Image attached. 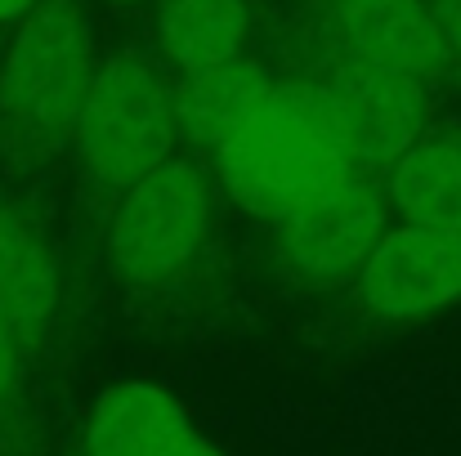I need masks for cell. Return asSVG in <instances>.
Segmentation results:
<instances>
[{"label":"cell","mask_w":461,"mask_h":456,"mask_svg":"<svg viewBox=\"0 0 461 456\" xmlns=\"http://www.w3.org/2000/svg\"><path fill=\"white\" fill-rule=\"evenodd\" d=\"M215 170L242 210L274 224L358 165L327 90L313 81H274L265 103L215 148Z\"/></svg>","instance_id":"1"},{"label":"cell","mask_w":461,"mask_h":456,"mask_svg":"<svg viewBox=\"0 0 461 456\" xmlns=\"http://www.w3.org/2000/svg\"><path fill=\"white\" fill-rule=\"evenodd\" d=\"M95 45L77 4L41 0L0 58V139L27 156L72 144L95 81Z\"/></svg>","instance_id":"2"},{"label":"cell","mask_w":461,"mask_h":456,"mask_svg":"<svg viewBox=\"0 0 461 456\" xmlns=\"http://www.w3.org/2000/svg\"><path fill=\"white\" fill-rule=\"evenodd\" d=\"M179 135L175 90L166 76L149 58L122 54L95 72L72 130V152L95 188L126 192L175 156Z\"/></svg>","instance_id":"3"},{"label":"cell","mask_w":461,"mask_h":456,"mask_svg":"<svg viewBox=\"0 0 461 456\" xmlns=\"http://www.w3.org/2000/svg\"><path fill=\"white\" fill-rule=\"evenodd\" d=\"M211 228V188L188 156L161 161L153 174L117 192L108 224V260L122 278L140 287H161L179 278Z\"/></svg>","instance_id":"4"},{"label":"cell","mask_w":461,"mask_h":456,"mask_svg":"<svg viewBox=\"0 0 461 456\" xmlns=\"http://www.w3.org/2000/svg\"><path fill=\"white\" fill-rule=\"evenodd\" d=\"M385 215H390L385 188H376L363 170H354L322 197L305 201L301 210L274 219L278 255L301 282L313 287L354 282L390 228Z\"/></svg>","instance_id":"5"},{"label":"cell","mask_w":461,"mask_h":456,"mask_svg":"<svg viewBox=\"0 0 461 456\" xmlns=\"http://www.w3.org/2000/svg\"><path fill=\"white\" fill-rule=\"evenodd\" d=\"M322 90L358 170H390L426 135V76L345 54L340 67L322 81Z\"/></svg>","instance_id":"6"},{"label":"cell","mask_w":461,"mask_h":456,"mask_svg":"<svg viewBox=\"0 0 461 456\" xmlns=\"http://www.w3.org/2000/svg\"><path fill=\"white\" fill-rule=\"evenodd\" d=\"M354 296L367 313L412 322L461 300V233L412 224L385 228L376 251L354 278Z\"/></svg>","instance_id":"7"},{"label":"cell","mask_w":461,"mask_h":456,"mask_svg":"<svg viewBox=\"0 0 461 456\" xmlns=\"http://www.w3.org/2000/svg\"><path fill=\"white\" fill-rule=\"evenodd\" d=\"M327 22L349 58L412 76H439L453 63L430 0H327Z\"/></svg>","instance_id":"8"},{"label":"cell","mask_w":461,"mask_h":456,"mask_svg":"<svg viewBox=\"0 0 461 456\" xmlns=\"http://www.w3.org/2000/svg\"><path fill=\"white\" fill-rule=\"evenodd\" d=\"M86 456H220V448L166 389L126 380L95 403Z\"/></svg>","instance_id":"9"},{"label":"cell","mask_w":461,"mask_h":456,"mask_svg":"<svg viewBox=\"0 0 461 456\" xmlns=\"http://www.w3.org/2000/svg\"><path fill=\"white\" fill-rule=\"evenodd\" d=\"M59 255L45 228L9 197H0V313L23 344L45 340L59 313Z\"/></svg>","instance_id":"10"},{"label":"cell","mask_w":461,"mask_h":456,"mask_svg":"<svg viewBox=\"0 0 461 456\" xmlns=\"http://www.w3.org/2000/svg\"><path fill=\"white\" fill-rule=\"evenodd\" d=\"M274 90V76L265 63L238 54L220 67L179 76L175 85V112H179V130L202 144V148H220Z\"/></svg>","instance_id":"11"},{"label":"cell","mask_w":461,"mask_h":456,"mask_svg":"<svg viewBox=\"0 0 461 456\" xmlns=\"http://www.w3.org/2000/svg\"><path fill=\"white\" fill-rule=\"evenodd\" d=\"M385 197L399 219L461 233V135H421L385 170Z\"/></svg>","instance_id":"12"},{"label":"cell","mask_w":461,"mask_h":456,"mask_svg":"<svg viewBox=\"0 0 461 456\" xmlns=\"http://www.w3.org/2000/svg\"><path fill=\"white\" fill-rule=\"evenodd\" d=\"M247 4L242 0H161L157 9V45L175 76H193L220 67L247 45Z\"/></svg>","instance_id":"13"},{"label":"cell","mask_w":461,"mask_h":456,"mask_svg":"<svg viewBox=\"0 0 461 456\" xmlns=\"http://www.w3.org/2000/svg\"><path fill=\"white\" fill-rule=\"evenodd\" d=\"M18 358H23V340H18V331L9 326V317L0 313V403L14 394V385H18Z\"/></svg>","instance_id":"14"},{"label":"cell","mask_w":461,"mask_h":456,"mask_svg":"<svg viewBox=\"0 0 461 456\" xmlns=\"http://www.w3.org/2000/svg\"><path fill=\"white\" fill-rule=\"evenodd\" d=\"M435 9V22L444 31V45L453 54V63H461V0H430Z\"/></svg>","instance_id":"15"},{"label":"cell","mask_w":461,"mask_h":456,"mask_svg":"<svg viewBox=\"0 0 461 456\" xmlns=\"http://www.w3.org/2000/svg\"><path fill=\"white\" fill-rule=\"evenodd\" d=\"M36 4H41V0H0V27H9V22L27 18Z\"/></svg>","instance_id":"16"}]
</instances>
